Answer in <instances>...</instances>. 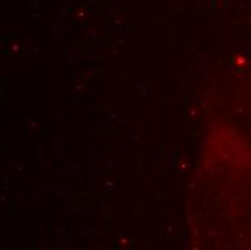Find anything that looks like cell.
I'll list each match as a JSON object with an SVG mask.
<instances>
[]
</instances>
